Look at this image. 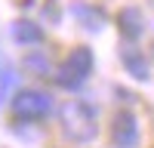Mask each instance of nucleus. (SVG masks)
Wrapping results in <instances>:
<instances>
[{
    "label": "nucleus",
    "instance_id": "1",
    "mask_svg": "<svg viewBox=\"0 0 154 148\" xmlns=\"http://www.w3.org/2000/svg\"><path fill=\"white\" fill-rule=\"evenodd\" d=\"M62 123L74 142H89L96 136V108L86 102H68L62 108Z\"/></svg>",
    "mask_w": 154,
    "mask_h": 148
},
{
    "label": "nucleus",
    "instance_id": "2",
    "mask_svg": "<svg viewBox=\"0 0 154 148\" xmlns=\"http://www.w3.org/2000/svg\"><path fill=\"white\" fill-rule=\"evenodd\" d=\"M89 68H93V53L83 49V46H77V49L68 53L65 65H62V71H59V83L68 86V90H74V86H80L89 77Z\"/></svg>",
    "mask_w": 154,
    "mask_h": 148
},
{
    "label": "nucleus",
    "instance_id": "3",
    "mask_svg": "<svg viewBox=\"0 0 154 148\" xmlns=\"http://www.w3.org/2000/svg\"><path fill=\"white\" fill-rule=\"evenodd\" d=\"M139 139V123L133 111H117L111 120V142L117 148H133Z\"/></svg>",
    "mask_w": 154,
    "mask_h": 148
},
{
    "label": "nucleus",
    "instance_id": "4",
    "mask_svg": "<svg viewBox=\"0 0 154 148\" xmlns=\"http://www.w3.org/2000/svg\"><path fill=\"white\" fill-rule=\"evenodd\" d=\"M49 108H53V102H49V96H43V93H22L16 102H12V111H16L19 117H43Z\"/></svg>",
    "mask_w": 154,
    "mask_h": 148
},
{
    "label": "nucleus",
    "instance_id": "5",
    "mask_svg": "<svg viewBox=\"0 0 154 148\" xmlns=\"http://www.w3.org/2000/svg\"><path fill=\"white\" fill-rule=\"evenodd\" d=\"M117 25H120V31L126 37H139L142 34V12H139L136 6H126V9H120Z\"/></svg>",
    "mask_w": 154,
    "mask_h": 148
},
{
    "label": "nucleus",
    "instance_id": "6",
    "mask_svg": "<svg viewBox=\"0 0 154 148\" xmlns=\"http://www.w3.org/2000/svg\"><path fill=\"white\" fill-rule=\"evenodd\" d=\"M120 56H123V65L130 68L139 80H148V62H145V56L139 53V49H123Z\"/></svg>",
    "mask_w": 154,
    "mask_h": 148
},
{
    "label": "nucleus",
    "instance_id": "7",
    "mask_svg": "<svg viewBox=\"0 0 154 148\" xmlns=\"http://www.w3.org/2000/svg\"><path fill=\"white\" fill-rule=\"evenodd\" d=\"M12 37H16L19 43H37L40 40V28H37L34 22H16L12 25Z\"/></svg>",
    "mask_w": 154,
    "mask_h": 148
},
{
    "label": "nucleus",
    "instance_id": "8",
    "mask_svg": "<svg viewBox=\"0 0 154 148\" xmlns=\"http://www.w3.org/2000/svg\"><path fill=\"white\" fill-rule=\"evenodd\" d=\"M74 16L77 19H80V22H93V25H89V28H102V25H105V19H102V12H96L93 6H74Z\"/></svg>",
    "mask_w": 154,
    "mask_h": 148
},
{
    "label": "nucleus",
    "instance_id": "9",
    "mask_svg": "<svg viewBox=\"0 0 154 148\" xmlns=\"http://www.w3.org/2000/svg\"><path fill=\"white\" fill-rule=\"evenodd\" d=\"M12 83H16V74H12V71H0V102L6 99V93H9Z\"/></svg>",
    "mask_w": 154,
    "mask_h": 148
},
{
    "label": "nucleus",
    "instance_id": "10",
    "mask_svg": "<svg viewBox=\"0 0 154 148\" xmlns=\"http://www.w3.org/2000/svg\"><path fill=\"white\" fill-rule=\"evenodd\" d=\"M28 65H31V68H46V59H43V56H40V59L31 56V59H28Z\"/></svg>",
    "mask_w": 154,
    "mask_h": 148
}]
</instances>
